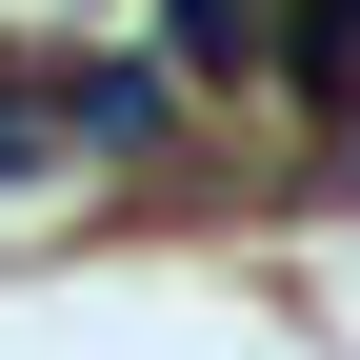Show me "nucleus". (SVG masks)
I'll return each mask as SVG.
<instances>
[{
  "label": "nucleus",
  "instance_id": "obj_2",
  "mask_svg": "<svg viewBox=\"0 0 360 360\" xmlns=\"http://www.w3.org/2000/svg\"><path fill=\"white\" fill-rule=\"evenodd\" d=\"M180 80H260V0H180Z\"/></svg>",
  "mask_w": 360,
  "mask_h": 360
},
{
  "label": "nucleus",
  "instance_id": "obj_1",
  "mask_svg": "<svg viewBox=\"0 0 360 360\" xmlns=\"http://www.w3.org/2000/svg\"><path fill=\"white\" fill-rule=\"evenodd\" d=\"M60 141H101V160H160V141H180V80H160V60H80V80H60Z\"/></svg>",
  "mask_w": 360,
  "mask_h": 360
},
{
  "label": "nucleus",
  "instance_id": "obj_3",
  "mask_svg": "<svg viewBox=\"0 0 360 360\" xmlns=\"http://www.w3.org/2000/svg\"><path fill=\"white\" fill-rule=\"evenodd\" d=\"M20 141H40V80H0V160H20Z\"/></svg>",
  "mask_w": 360,
  "mask_h": 360
},
{
  "label": "nucleus",
  "instance_id": "obj_4",
  "mask_svg": "<svg viewBox=\"0 0 360 360\" xmlns=\"http://www.w3.org/2000/svg\"><path fill=\"white\" fill-rule=\"evenodd\" d=\"M321 20H360V0H321Z\"/></svg>",
  "mask_w": 360,
  "mask_h": 360
}]
</instances>
